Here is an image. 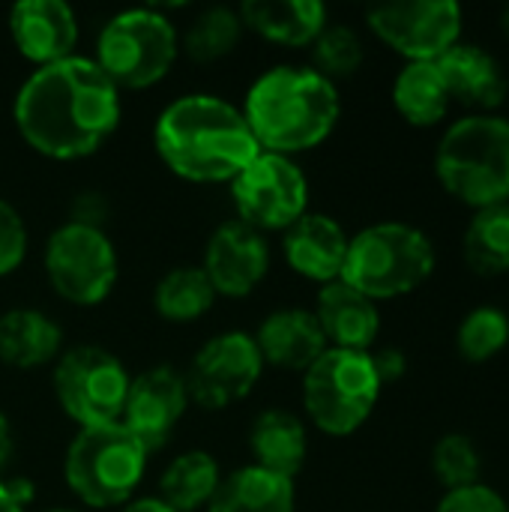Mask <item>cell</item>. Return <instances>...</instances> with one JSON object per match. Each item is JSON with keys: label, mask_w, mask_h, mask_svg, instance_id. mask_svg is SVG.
I'll use <instances>...</instances> for the list:
<instances>
[{"label": "cell", "mask_w": 509, "mask_h": 512, "mask_svg": "<svg viewBox=\"0 0 509 512\" xmlns=\"http://www.w3.org/2000/svg\"><path fill=\"white\" fill-rule=\"evenodd\" d=\"M120 117V90L93 57L81 54L33 69L12 102L21 141L54 162H75L102 150Z\"/></svg>", "instance_id": "6da1fadb"}, {"label": "cell", "mask_w": 509, "mask_h": 512, "mask_svg": "<svg viewBox=\"0 0 509 512\" xmlns=\"http://www.w3.org/2000/svg\"><path fill=\"white\" fill-rule=\"evenodd\" d=\"M162 165L198 186L231 183L258 153L243 111L216 93H186L168 102L153 126Z\"/></svg>", "instance_id": "7a4b0ae2"}, {"label": "cell", "mask_w": 509, "mask_h": 512, "mask_svg": "<svg viewBox=\"0 0 509 512\" xmlns=\"http://www.w3.org/2000/svg\"><path fill=\"white\" fill-rule=\"evenodd\" d=\"M240 111L264 153L294 159L333 135L342 99L339 87L312 66L279 63L249 84Z\"/></svg>", "instance_id": "3957f363"}, {"label": "cell", "mask_w": 509, "mask_h": 512, "mask_svg": "<svg viewBox=\"0 0 509 512\" xmlns=\"http://www.w3.org/2000/svg\"><path fill=\"white\" fill-rule=\"evenodd\" d=\"M438 183L462 204L483 210L509 201V120L468 114L456 120L435 150Z\"/></svg>", "instance_id": "277c9868"}, {"label": "cell", "mask_w": 509, "mask_h": 512, "mask_svg": "<svg viewBox=\"0 0 509 512\" xmlns=\"http://www.w3.org/2000/svg\"><path fill=\"white\" fill-rule=\"evenodd\" d=\"M435 246L426 231L408 222H375L348 243L342 282L369 300H396L429 282Z\"/></svg>", "instance_id": "5b68a950"}, {"label": "cell", "mask_w": 509, "mask_h": 512, "mask_svg": "<svg viewBox=\"0 0 509 512\" xmlns=\"http://www.w3.org/2000/svg\"><path fill=\"white\" fill-rule=\"evenodd\" d=\"M147 456L123 423L81 429L63 459L66 489L90 510L126 507L144 480Z\"/></svg>", "instance_id": "8992f818"}, {"label": "cell", "mask_w": 509, "mask_h": 512, "mask_svg": "<svg viewBox=\"0 0 509 512\" xmlns=\"http://www.w3.org/2000/svg\"><path fill=\"white\" fill-rule=\"evenodd\" d=\"M180 57V33L159 6L111 15L96 36V63L123 90H147L168 78Z\"/></svg>", "instance_id": "52a82bcc"}, {"label": "cell", "mask_w": 509, "mask_h": 512, "mask_svg": "<svg viewBox=\"0 0 509 512\" xmlns=\"http://www.w3.org/2000/svg\"><path fill=\"white\" fill-rule=\"evenodd\" d=\"M381 390L369 351L327 348L303 372L306 417L330 438H348L363 429L381 399Z\"/></svg>", "instance_id": "ba28073f"}, {"label": "cell", "mask_w": 509, "mask_h": 512, "mask_svg": "<svg viewBox=\"0 0 509 512\" xmlns=\"http://www.w3.org/2000/svg\"><path fill=\"white\" fill-rule=\"evenodd\" d=\"M132 375L123 360L99 345L63 351L51 372V390L60 411L78 429H99L123 420Z\"/></svg>", "instance_id": "9c48e42d"}, {"label": "cell", "mask_w": 509, "mask_h": 512, "mask_svg": "<svg viewBox=\"0 0 509 512\" xmlns=\"http://www.w3.org/2000/svg\"><path fill=\"white\" fill-rule=\"evenodd\" d=\"M42 267L54 294L81 309L105 303L120 279L117 249L105 228L69 219L48 234Z\"/></svg>", "instance_id": "30bf717a"}, {"label": "cell", "mask_w": 509, "mask_h": 512, "mask_svg": "<svg viewBox=\"0 0 509 512\" xmlns=\"http://www.w3.org/2000/svg\"><path fill=\"white\" fill-rule=\"evenodd\" d=\"M228 186L237 219L264 237L285 234L309 213V180L291 156L261 150Z\"/></svg>", "instance_id": "8fae6325"}, {"label": "cell", "mask_w": 509, "mask_h": 512, "mask_svg": "<svg viewBox=\"0 0 509 512\" xmlns=\"http://www.w3.org/2000/svg\"><path fill=\"white\" fill-rule=\"evenodd\" d=\"M261 375L264 360L255 336L246 330H225L207 339L183 372L189 399L204 411H225L243 402L258 387Z\"/></svg>", "instance_id": "7c38bea8"}, {"label": "cell", "mask_w": 509, "mask_h": 512, "mask_svg": "<svg viewBox=\"0 0 509 512\" xmlns=\"http://www.w3.org/2000/svg\"><path fill=\"white\" fill-rule=\"evenodd\" d=\"M369 30L408 63L438 60L462 36V6L456 0H402L366 9Z\"/></svg>", "instance_id": "4fadbf2b"}, {"label": "cell", "mask_w": 509, "mask_h": 512, "mask_svg": "<svg viewBox=\"0 0 509 512\" xmlns=\"http://www.w3.org/2000/svg\"><path fill=\"white\" fill-rule=\"evenodd\" d=\"M189 405L192 399L183 372L171 366H153L132 378L120 423L141 441L147 453H156L171 444Z\"/></svg>", "instance_id": "5bb4252c"}, {"label": "cell", "mask_w": 509, "mask_h": 512, "mask_svg": "<svg viewBox=\"0 0 509 512\" xmlns=\"http://www.w3.org/2000/svg\"><path fill=\"white\" fill-rule=\"evenodd\" d=\"M201 270L207 273L216 297L243 300L270 273V243L261 231L240 219H228L210 234Z\"/></svg>", "instance_id": "9a60e30c"}, {"label": "cell", "mask_w": 509, "mask_h": 512, "mask_svg": "<svg viewBox=\"0 0 509 512\" xmlns=\"http://www.w3.org/2000/svg\"><path fill=\"white\" fill-rule=\"evenodd\" d=\"M9 36L36 69L75 54L81 27L66 0H18L9 9Z\"/></svg>", "instance_id": "2e32d148"}, {"label": "cell", "mask_w": 509, "mask_h": 512, "mask_svg": "<svg viewBox=\"0 0 509 512\" xmlns=\"http://www.w3.org/2000/svg\"><path fill=\"white\" fill-rule=\"evenodd\" d=\"M348 243V231L333 216L309 210L282 234V255L297 276L324 288L342 279Z\"/></svg>", "instance_id": "e0dca14e"}, {"label": "cell", "mask_w": 509, "mask_h": 512, "mask_svg": "<svg viewBox=\"0 0 509 512\" xmlns=\"http://www.w3.org/2000/svg\"><path fill=\"white\" fill-rule=\"evenodd\" d=\"M252 336L264 366L282 372H300V375L330 348L315 312L300 306H285L270 312Z\"/></svg>", "instance_id": "ac0fdd59"}, {"label": "cell", "mask_w": 509, "mask_h": 512, "mask_svg": "<svg viewBox=\"0 0 509 512\" xmlns=\"http://www.w3.org/2000/svg\"><path fill=\"white\" fill-rule=\"evenodd\" d=\"M315 318L321 324V333L330 348L342 351H372L378 333H381V312L378 303L366 294L354 291L351 285L330 282L318 291L315 300Z\"/></svg>", "instance_id": "d6986e66"}, {"label": "cell", "mask_w": 509, "mask_h": 512, "mask_svg": "<svg viewBox=\"0 0 509 512\" xmlns=\"http://www.w3.org/2000/svg\"><path fill=\"white\" fill-rule=\"evenodd\" d=\"M435 66L450 90V99L477 108V114H492L507 96L509 84L501 63L480 45L456 42L435 60Z\"/></svg>", "instance_id": "ffe728a7"}, {"label": "cell", "mask_w": 509, "mask_h": 512, "mask_svg": "<svg viewBox=\"0 0 509 512\" xmlns=\"http://www.w3.org/2000/svg\"><path fill=\"white\" fill-rule=\"evenodd\" d=\"M237 12L246 30L285 48H312L330 24L321 0H243Z\"/></svg>", "instance_id": "44dd1931"}, {"label": "cell", "mask_w": 509, "mask_h": 512, "mask_svg": "<svg viewBox=\"0 0 509 512\" xmlns=\"http://www.w3.org/2000/svg\"><path fill=\"white\" fill-rule=\"evenodd\" d=\"M63 354V327L42 309L18 306L0 315V363L33 372L57 363Z\"/></svg>", "instance_id": "7402d4cb"}, {"label": "cell", "mask_w": 509, "mask_h": 512, "mask_svg": "<svg viewBox=\"0 0 509 512\" xmlns=\"http://www.w3.org/2000/svg\"><path fill=\"white\" fill-rule=\"evenodd\" d=\"M249 450H252V465L294 480L309 456V432L306 423L282 408H267L255 417L249 429Z\"/></svg>", "instance_id": "603a6c76"}, {"label": "cell", "mask_w": 509, "mask_h": 512, "mask_svg": "<svg viewBox=\"0 0 509 512\" xmlns=\"http://www.w3.org/2000/svg\"><path fill=\"white\" fill-rule=\"evenodd\" d=\"M294 480L276 477L258 465H243L222 477L204 512H294Z\"/></svg>", "instance_id": "cb8c5ba5"}, {"label": "cell", "mask_w": 509, "mask_h": 512, "mask_svg": "<svg viewBox=\"0 0 509 512\" xmlns=\"http://www.w3.org/2000/svg\"><path fill=\"white\" fill-rule=\"evenodd\" d=\"M222 477L219 462L207 450H189L162 471L156 498L177 512H201L213 501Z\"/></svg>", "instance_id": "d4e9b609"}, {"label": "cell", "mask_w": 509, "mask_h": 512, "mask_svg": "<svg viewBox=\"0 0 509 512\" xmlns=\"http://www.w3.org/2000/svg\"><path fill=\"white\" fill-rule=\"evenodd\" d=\"M450 90L435 60L405 63L393 81V105L411 126H438L450 111Z\"/></svg>", "instance_id": "484cf974"}, {"label": "cell", "mask_w": 509, "mask_h": 512, "mask_svg": "<svg viewBox=\"0 0 509 512\" xmlns=\"http://www.w3.org/2000/svg\"><path fill=\"white\" fill-rule=\"evenodd\" d=\"M216 303L207 273L195 264L168 270L153 288V309L168 324H195Z\"/></svg>", "instance_id": "4316f807"}, {"label": "cell", "mask_w": 509, "mask_h": 512, "mask_svg": "<svg viewBox=\"0 0 509 512\" xmlns=\"http://www.w3.org/2000/svg\"><path fill=\"white\" fill-rule=\"evenodd\" d=\"M246 27L240 21V12L231 6H207L195 12V18L180 33V54H186L192 63H216L234 54L240 45Z\"/></svg>", "instance_id": "83f0119b"}, {"label": "cell", "mask_w": 509, "mask_h": 512, "mask_svg": "<svg viewBox=\"0 0 509 512\" xmlns=\"http://www.w3.org/2000/svg\"><path fill=\"white\" fill-rule=\"evenodd\" d=\"M462 252L480 276L509 273V201L474 213L462 237Z\"/></svg>", "instance_id": "f1b7e54d"}, {"label": "cell", "mask_w": 509, "mask_h": 512, "mask_svg": "<svg viewBox=\"0 0 509 512\" xmlns=\"http://www.w3.org/2000/svg\"><path fill=\"white\" fill-rule=\"evenodd\" d=\"M509 345V318L498 306L471 309L456 333V348L468 363H486Z\"/></svg>", "instance_id": "f546056e"}, {"label": "cell", "mask_w": 509, "mask_h": 512, "mask_svg": "<svg viewBox=\"0 0 509 512\" xmlns=\"http://www.w3.org/2000/svg\"><path fill=\"white\" fill-rule=\"evenodd\" d=\"M366 60L363 39L348 24H327L321 36L312 42V69L330 78L333 84L351 78Z\"/></svg>", "instance_id": "4dcf8cb0"}, {"label": "cell", "mask_w": 509, "mask_h": 512, "mask_svg": "<svg viewBox=\"0 0 509 512\" xmlns=\"http://www.w3.org/2000/svg\"><path fill=\"white\" fill-rule=\"evenodd\" d=\"M432 471H435L438 483L444 486V492L474 486L483 477L480 447L468 435L450 432V435L438 438V444L432 450Z\"/></svg>", "instance_id": "1f68e13d"}, {"label": "cell", "mask_w": 509, "mask_h": 512, "mask_svg": "<svg viewBox=\"0 0 509 512\" xmlns=\"http://www.w3.org/2000/svg\"><path fill=\"white\" fill-rule=\"evenodd\" d=\"M30 249V231L15 204L0 198V279L21 270Z\"/></svg>", "instance_id": "d6a6232c"}, {"label": "cell", "mask_w": 509, "mask_h": 512, "mask_svg": "<svg viewBox=\"0 0 509 512\" xmlns=\"http://www.w3.org/2000/svg\"><path fill=\"white\" fill-rule=\"evenodd\" d=\"M435 512H509V504L486 483H474L456 492H444Z\"/></svg>", "instance_id": "836d02e7"}, {"label": "cell", "mask_w": 509, "mask_h": 512, "mask_svg": "<svg viewBox=\"0 0 509 512\" xmlns=\"http://www.w3.org/2000/svg\"><path fill=\"white\" fill-rule=\"evenodd\" d=\"M108 213H111V204L102 192L96 189H84L72 198L69 204V222H78V225H90V228H105L108 222Z\"/></svg>", "instance_id": "e575fe53"}, {"label": "cell", "mask_w": 509, "mask_h": 512, "mask_svg": "<svg viewBox=\"0 0 509 512\" xmlns=\"http://www.w3.org/2000/svg\"><path fill=\"white\" fill-rule=\"evenodd\" d=\"M369 354H372V366H375V375H378L381 387L396 384V381L405 378L408 357L399 348H378V351H369Z\"/></svg>", "instance_id": "d590c367"}, {"label": "cell", "mask_w": 509, "mask_h": 512, "mask_svg": "<svg viewBox=\"0 0 509 512\" xmlns=\"http://www.w3.org/2000/svg\"><path fill=\"white\" fill-rule=\"evenodd\" d=\"M6 492L12 495V501H15L21 510H27V507L33 504V498H36V489H33V483H30L27 477L6 480Z\"/></svg>", "instance_id": "8d00e7d4"}, {"label": "cell", "mask_w": 509, "mask_h": 512, "mask_svg": "<svg viewBox=\"0 0 509 512\" xmlns=\"http://www.w3.org/2000/svg\"><path fill=\"white\" fill-rule=\"evenodd\" d=\"M12 453H15V435H12V423H9V417L0 411V474H3V468L9 465Z\"/></svg>", "instance_id": "74e56055"}, {"label": "cell", "mask_w": 509, "mask_h": 512, "mask_svg": "<svg viewBox=\"0 0 509 512\" xmlns=\"http://www.w3.org/2000/svg\"><path fill=\"white\" fill-rule=\"evenodd\" d=\"M120 512H177V510H171L165 501H159L156 495H147V498H132L126 507Z\"/></svg>", "instance_id": "f35d334b"}, {"label": "cell", "mask_w": 509, "mask_h": 512, "mask_svg": "<svg viewBox=\"0 0 509 512\" xmlns=\"http://www.w3.org/2000/svg\"><path fill=\"white\" fill-rule=\"evenodd\" d=\"M0 512H24L15 501H12V495L6 492V483L0 480Z\"/></svg>", "instance_id": "ab89813d"}, {"label": "cell", "mask_w": 509, "mask_h": 512, "mask_svg": "<svg viewBox=\"0 0 509 512\" xmlns=\"http://www.w3.org/2000/svg\"><path fill=\"white\" fill-rule=\"evenodd\" d=\"M501 30H504V33L509 36V6L504 9V12H501Z\"/></svg>", "instance_id": "60d3db41"}, {"label": "cell", "mask_w": 509, "mask_h": 512, "mask_svg": "<svg viewBox=\"0 0 509 512\" xmlns=\"http://www.w3.org/2000/svg\"><path fill=\"white\" fill-rule=\"evenodd\" d=\"M45 512H78V510H69V507H54V510H45Z\"/></svg>", "instance_id": "b9f144b4"}]
</instances>
